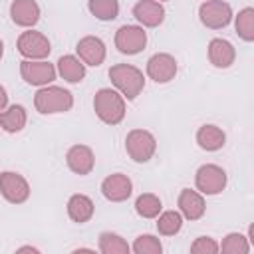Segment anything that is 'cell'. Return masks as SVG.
<instances>
[{
    "label": "cell",
    "mask_w": 254,
    "mask_h": 254,
    "mask_svg": "<svg viewBox=\"0 0 254 254\" xmlns=\"http://www.w3.org/2000/svg\"><path fill=\"white\" fill-rule=\"evenodd\" d=\"M93 111L105 125H119L125 119V97L115 87H101L93 97Z\"/></svg>",
    "instance_id": "obj_1"
},
{
    "label": "cell",
    "mask_w": 254,
    "mask_h": 254,
    "mask_svg": "<svg viewBox=\"0 0 254 254\" xmlns=\"http://www.w3.org/2000/svg\"><path fill=\"white\" fill-rule=\"evenodd\" d=\"M109 79L113 87L127 99L133 101L145 87V75L139 67L131 64H115L109 67Z\"/></svg>",
    "instance_id": "obj_2"
},
{
    "label": "cell",
    "mask_w": 254,
    "mask_h": 254,
    "mask_svg": "<svg viewBox=\"0 0 254 254\" xmlns=\"http://www.w3.org/2000/svg\"><path fill=\"white\" fill-rule=\"evenodd\" d=\"M34 107L42 115L65 113L73 107V95L60 85H44L34 95Z\"/></svg>",
    "instance_id": "obj_3"
},
{
    "label": "cell",
    "mask_w": 254,
    "mask_h": 254,
    "mask_svg": "<svg viewBox=\"0 0 254 254\" xmlns=\"http://www.w3.org/2000/svg\"><path fill=\"white\" fill-rule=\"evenodd\" d=\"M125 151L135 163H149L157 151V139L147 129H131L125 137Z\"/></svg>",
    "instance_id": "obj_4"
},
{
    "label": "cell",
    "mask_w": 254,
    "mask_h": 254,
    "mask_svg": "<svg viewBox=\"0 0 254 254\" xmlns=\"http://www.w3.org/2000/svg\"><path fill=\"white\" fill-rule=\"evenodd\" d=\"M226 183H228V175L222 167L214 165V163H206V165H200L194 173V185H196V190L200 194H206V196H214V194H220L224 189H226Z\"/></svg>",
    "instance_id": "obj_5"
},
{
    "label": "cell",
    "mask_w": 254,
    "mask_h": 254,
    "mask_svg": "<svg viewBox=\"0 0 254 254\" xmlns=\"http://www.w3.org/2000/svg\"><path fill=\"white\" fill-rule=\"evenodd\" d=\"M232 8L224 0H204L198 6V20L204 28L222 30L232 22Z\"/></svg>",
    "instance_id": "obj_6"
},
{
    "label": "cell",
    "mask_w": 254,
    "mask_h": 254,
    "mask_svg": "<svg viewBox=\"0 0 254 254\" xmlns=\"http://www.w3.org/2000/svg\"><path fill=\"white\" fill-rule=\"evenodd\" d=\"M16 48L24 60H46L52 52V44H50L48 36H44L42 32H36L32 28H28L26 32H22L18 36Z\"/></svg>",
    "instance_id": "obj_7"
},
{
    "label": "cell",
    "mask_w": 254,
    "mask_h": 254,
    "mask_svg": "<svg viewBox=\"0 0 254 254\" xmlns=\"http://www.w3.org/2000/svg\"><path fill=\"white\" fill-rule=\"evenodd\" d=\"M20 75L28 85L44 87L56 79L58 71L56 65L46 60H24L20 62Z\"/></svg>",
    "instance_id": "obj_8"
},
{
    "label": "cell",
    "mask_w": 254,
    "mask_h": 254,
    "mask_svg": "<svg viewBox=\"0 0 254 254\" xmlns=\"http://www.w3.org/2000/svg\"><path fill=\"white\" fill-rule=\"evenodd\" d=\"M147 46V32L143 26L125 24L115 32V48L125 56H135Z\"/></svg>",
    "instance_id": "obj_9"
},
{
    "label": "cell",
    "mask_w": 254,
    "mask_h": 254,
    "mask_svg": "<svg viewBox=\"0 0 254 254\" xmlns=\"http://www.w3.org/2000/svg\"><path fill=\"white\" fill-rule=\"evenodd\" d=\"M30 183L14 171H4L0 173V194L10 202V204H22L30 198Z\"/></svg>",
    "instance_id": "obj_10"
},
{
    "label": "cell",
    "mask_w": 254,
    "mask_h": 254,
    "mask_svg": "<svg viewBox=\"0 0 254 254\" xmlns=\"http://www.w3.org/2000/svg\"><path fill=\"white\" fill-rule=\"evenodd\" d=\"M177 71H179L177 60H175V56H171L167 52L153 54L147 60V75L155 83H169L171 79H175Z\"/></svg>",
    "instance_id": "obj_11"
},
{
    "label": "cell",
    "mask_w": 254,
    "mask_h": 254,
    "mask_svg": "<svg viewBox=\"0 0 254 254\" xmlns=\"http://www.w3.org/2000/svg\"><path fill=\"white\" fill-rule=\"evenodd\" d=\"M101 194L109 202H123L133 194V181L123 173H113L101 181Z\"/></svg>",
    "instance_id": "obj_12"
},
{
    "label": "cell",
    "mask_w": 254,
    "mask_h": 254,
    "mask_svg": "<svg viewBox=\"0 0 254 254\" xmlns=\"http://www.w3.org/2000/svg\"><path fill=\"white\" fill-rule=\"evenodd\" d=\"M75 52H77V58L85 65H93V67L101 65L105 62V56H107V48H105L103 40L97 36H83L77 42Z\"/></svg>",
    "instance_id": "obj_13"
},
{
    "label": "cell",
    "mask_w": 254,
    "mask_h": 254,
    "mask_svg": "<svg viewBox=\"0 0 254 254\" xmlns=\"http://www.w3.org/2000/svg\"><path fill=\"white\" fill-rule=\"evenodd\" d=\"M65 165L71 173L85 177L95 167V155H93L91 147H87V145H73L65 153Z\"/></svg>",
    "instance_id": "obj_14"
},
{
    "label": "cell",
    "mask_w": 254,
    "mask_h": 254,
    "mask_svg": "<svg viewBox=\"0 0 254 254\" xmlns=\"http://www.w3.org/2000/svg\"><path fill=\"white\" fill-rule=\"evenodd\" d=\"M177 206H179V212L183 214V218H187V220H198L206 212L204 194H200L198 190H192V189H183L179 192Z\"/></svg>",
    "instance_id": "obj_15"
},
{
    "label": "cell",
    "mask_w": 254,
    "mask_h": 254,
    "mask_svg": "<svg viewBox=\"0 0 254 254\" xmlns=\"http://www.w3.org/2000/svg\"><path fill=\"white\" fill-rule=\"evenodd\" d=\"M133 16L143 28H157L165 20V8L157 0H139L133 6Z\"/></svg>",
    "instance_id": "obj_16"
},
{
    "label": "cell",
    "mask_w": 254,
    "mask_h": 254,
    "mask_svg": "<svg viewBox=\"0 0 254 254\" xmlns=\"http://www.w3.org/2000/svg\"><path fill=\"white\" fill-rule=\"evenodd\" d=\"M10 18L20 28H34L40 20V6L36 0H12Z\"/></svg>",
    "instance_id": "obj_17"
},
{
    "label": "cell",
    "mask_w": 254,
    "mask_h": 254,
    "mask_svg": "<svg viewBox=\"0 0 254 254\" xmlns=\"http://www.w3.org/2000/svg\"><path fill=\"white\" fill-rule=\"evenodd\" d=\"M236 60V48L224 40V38H212L208 42V62L218 67V69H226L234 64Z\"/></svg>",
    "instance_id": "obj_18"
},
{
    "label": "cell",
    "mask_w": 254,
    "mask_h": 254,
    "mask_svg": "<svg viewBox=\"0 0 254 254\" xmlns=\"http://www.w3.org/2000/svg\"><path fill=\"white\" fill-rule=\"evenodd\" d=\"M56 71L62 79H65L67 83H79L85 77V64L71 54H65L58 60L56 64Z\"/></svg>",
    "instance_id": "obj_19"
},
{
    "label": "cell",
    "mask_w": 254,
    "mask_h": 254,
    "mask_svg": "<svg viewBox=\"0 0 254 254\" xmlns=\"http://www.w3.org/2000/svg\"><path fill=\"white\" fill-rule=\"evenodd\" d=\"M196 143L202 151H208V153H214V151H220L226 143V133L218 127V125H212V123H206V125H200L198 131H196Z\"/></svg>",
    "instance_id": "obj_20"
},
{
    "label": "cell",
    "mask_w": 254,
    "mask_h": 254,
    "mask_svg": "<svg viewBox=\"0 0 254 254\" xmlns=\"http://www.w3.org/2000/svg\"><path fill=\"white\" fill-rule=\"evenodd\" d=\"M93 212H95V204H93V200L87 194L77 192V194H71L69 196V200H67V216L73 222L85 224V222L91 220Z\"/></svg>",
    "instance_id": "obj_21"
},
{
    "label": "cell",
    "mask_w": 254,
    "mask_h": 254,
    "mask_svg": "<svg viewBox=\"0 0 254 254\" xmlns=\"http://www.w3.org/2000/svg\"><path fill=\"white\" fill-rule=\"evenodd\" d=\"M28 123V113L26 107L20 103L8 105L6 109L0 111V129L6 133H20Z\"/></svg>",
    "instance_id": "obj_22"
},
{
    "label": "cell",
    "mask_w": 254,
    "mask_h": 254,
    "mask_svg": "<svg viewBox=\"0 0 254 254\" xmlns=\"http://www.w3.org/2000/svg\"><path fill=\"white\" fill-rule=\"evenodd\" d=\"M232 18H234V30L238 38L244 42H254V8L246 6Z\"/></svg>",
    "instance_id": "obj_23"
},
{
    "label": "cell",
    "mask_w": 254,
    "mask_h": 254,
    "mask_svg": "<svg viewBox=\"0 0 254 254\" xmlns=\"http://www.w3.org/2000/svg\"><path fill=\"white\" fill-rule=\"evenodd\" d=\"M161 210H163V202L153 192H143L135 198V212L141 218H157Z\"/></svg>",
    "instance_id": "obj_24"
},
{
    "label": "cell",
    "mask_w": 254,
    "mask_h": 254,
    "mask_svg": "<svg viewBox=\"0 0 254 254\" xmlns=\"http://www.w3.org/2000/svg\"><path fill=\"white\" fill-rule=\"evenodd\" d=\"M183 228V214L179 210H165L157 216V232L161 236H175Z\"/></svg>",
    "instance_id": "obj_25"
},
{
    "label": "cell",
    "mask_w": 254,
    "mask_h": 254,
    "mask_svg": "<svg viewBox=\"0 0 254 254\" xmlns=\"http://www.w3.org/2000/svg\"><path fill=\"white\" fill-rule=\"evenodd\" d=\"M97 248H99L101 254H127L131 250L127 240L123 236L115 234V232H101Z\"/></svg>",
    "instance_id": "obj_26"
},
{
    "label": "cell",
    "mask_w": 254,
    "mask_h": 254,
    "mask_svg": "<svg viewBox=\"0 0 254 254\" xmlns=\"http://www.w3.org/2000/svg\"><path fill=\"white\" fill-rule=\"evenodd\" d=\"M87 10L101 22H111L119 16V0H87Z\"/></svg>",
    "instance_id": "obj_27"
},
{
    "label": "cell",
    "mask_w": 254,
    "mask_h": 254,
    "mask_svg": "<svg viewBox=\"0 0 254 254\" xmlns=\"http://www.w3.org/2000/svg\"><path fill=\"white\" fill-rule=\"evenodd\" d=\"M218 250H222L224 254H248L250 252V242L244 234L230 232L222 238V242L218 244Z\"/></svg>",
    "instance_id": "obj_28"
},
{
    "label": "cell",
    "mask_w": 254,
    "mask_h": 254,
    "mask_svg": "<svg viewBox=\"0 0 254 254\" xmlns=\"http://www.w3.org/2000/svg\"><path fill=\"white\" fill-rule=\"evenodd\" d=\"M131 250L135 254H161L163 252V244L153 234H141V236L135 238Z\"/></svg>",
    "instance_id": "obj_29"
},
{
    "label": "cell",
    "mask_w": 254,
    "mask_h": 254,
    "mask_svg": "<svg viewBox=\"0 0 254 254\" xmlns=\"http://www.w3.org/2000/svg\"><path fill=\"white\" fill-rule=\"evenodd\" d=\"M190 252L192 254H216L218 252V242L210 236H198L190 244Z\"/></svg>",
    "instance_id": "obj_30"
},
{
    "label": "cell",
    "mask_w": 254,
    "mask_h": 254,
    "mask_svg": "<svg viewBox=\"0 0 254 254\" xmlns=\"http://www.w3.org/2000/svg\"><path fill=\"white\" fill-rule=\"evenodd\" d=\"M8 107V93H6V87L0 83V111Z\"/></svg>",
    "instance_id": "obj_31"
},
{
    "label": "cell",
    "mask_w": 254,
    "mask_h": 254,
    "mask_svg": "<svg viewBox=\"0 0 254 254\" xmlns=\"http://www.w3.org/2000/svg\"><path fill=\"white\" fill-rule=\"evenodd\" d=\"M16 252H38V248H34V246H22Z\"/></svg>",
    "instance_id": "obj_32"
},
{
    "label": "cell",
    "mask_w": 254,
    "mask_h": 254,
    "mask_svg": "<svg viewBox=\"0 0 254 254\" xmlns=\"http://www.w3.org/2000/svg\"><path fill=\"white\" fill-rule=\"evenodd\" d=\"M2 56H4V42L0 40V60H2Z\"/></svg>",
    "instance_id": "obj_33"
},
{
    "label": "cell",
    "mask_w": 254,
    "mask_h": 254,
    "mask_svg": "<svg viewBox=\"0 0 254 254\" xmlns=\"http://www.w3.org/2000/svg\"><path fill=\"white\" fill-rule=\"evenodd\" d=\"M157 2H167V0H157Z\"/></svg>",
    "instance_id": "obj_34"
}]
</instances>
